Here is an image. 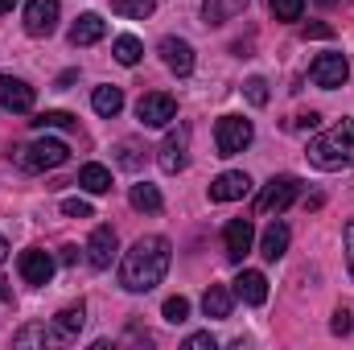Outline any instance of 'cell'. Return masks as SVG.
Instances as JSON below:
<instances>
[{"instance_id":"1","label":"cell","mask_w":354,"mask_h":350,"mask_svg":"<svg viewBox=\"0 0 354 350\" xmlns=\"http://www.w3.org/2000/svg\"><path fill=\"white\" fill-rule=\"evenodd\" d=\"M169 260H174V248H169L165 235H145V239H136V243L124 252V260H120V288H128V293H149V288H157V284L165 280V272H169Z\"/></svg>"},{"instance_id":"2","label":"cell","mask_w":354,"mask_h":350,"mask_svg":"<svg viewBox=\"0 0 354 350\" xmlns=\"http://www.w3.org/2000/svg\"><path fill=\"white\" fill-rule=\"evenodd\" d=\"M309 161L326 174H338V169H351L354 165V120H338L326 136H317L309 145Z\"/></svg>"},{"instance_id":"3","label":"cell","mask_w":354,"mask_h":350,"mask_svg":"<svg viewBox=\"0 0 354 350\" xmlns=\"http://www.w3.org/2000/svg\"><path fill=\"white\" fill-rule=\"evenodd\" d=\"M66 157H71L66 140H54V136H41V140H33V145L17 149V165H21V169H29V174H41V169H58Z\"/></svg>"},{"instance_id":"4","label":"cell","mask_w":354,"mask_h":350,"mask_svg":"<svg viewBox=\"0 0 354 350\" xmlns=\"http://www.w3.org/2000/svg\"><path fill=\"white\" fill-rule=\"evenodd\" d=\"M252 136H256V128L243 116H223L214 124V149H218V157H239L252 145Z\"/></svg>"},{"instance_id":"5","label":"cell","mask_w":354,"mask_h":350,"mask_svg":"<svg viewBox=\"0 0 354 350\" xmlns=\"http://www.w3.org/2000/svg\"><path fill=\"white\" fill-rule=\"evenodd\" d=\"M136 120H140L145 128H169V124L177 120L174 95H165V91H149V95H140V103H136Z\"/></svg>"},{"instance_id":"6","label":"cell","mask_w":354,"mask_h":350,"mask_svg":"<svg viewBox=\"0 0 354 350\" xmlns=\"http://www.w3.org/2000/svg\"><path fill=\"white\" fill-rule=\"evenodd\" d=\"M346 75H351V66H346V54H338V50L317 54V58H313V66H309V79H313L322 91L342 87V83H346Z\"/></svg>"},{"instance_id":"7","label":"cell","mask_w":354,"mask_h":350,"mask_svg":"<svg viewBox=\"0 0 354 350\" xmlns=\"http://www.w3.org/2000/svg\"><path fill=\"white\" fill-rule=\"evenodd\" d=\"M297 177H272L264 185V194L256 198V214H280V210H288L292 202H297Z\"/></svg>"},{"instance_id":"8","label":"cell","mask_w":354,"mask_h":350,"mask_svg":"<svg viewBox=\"0 0 354 350\" xmlns=\"http://www.w3.org/2000/svg\"><path fill=\"white\" fill-rule=\"evenodd\" d=\"M58 17H62L58 0H29L25 4V33L29 37H50L58 29Z\"/></svg>"},{"instance_id":"9","label":"cell","mask_w":354,"mask_h":350,"mask_svg":"<svg viewBox=\"0 0 354 350\" xmlns=\"http://www.w3.org/2000/svg\"><path fill=\"white\" fill-rule=\"evenodd\" d=\"M185 161H189V128H185V124H177L174 132L165 136V145L157 149V165H161L165 174H181V169H185Z\"/></svg>"},{"instance_id":"10","label":"cell","mask_w":354,"mask_h":350,"mask_svg":"<svg viewBox=\"0 0 354 350\" xmlns=\"http://www.w3.org/2000/svg\"><path fill=\"white\" fill-rule=\"evenodd\" d=\"M17 268H21V280H25V284H37V288H41V284H50V280H54V268H58V264H54L50 252L29 248V252H21Z\"/></svg>"},{"instance_id":"11","label":"cell","mask_w":354,"mask_h":350,"mask_svg":"<svg viewBox=\"0 0 354 350\" xmlns=\"http://www.w3.org/2000/svg\"><path fill=\"white\" fill-rule=\"evenodd\" d=\"M223 243H227V260L239 264L248 252H252V243H256L252 223H248V219H231V223H227V231H223Z\"/></svg>"},{"instance_id":"12","label":"cell","mask_w":354,"mask_h":350,"mask_svg":"<svg viewBox=\"0 0 354 350\" xmlns=\"http://www.w3.org/2000/svg\"><path fill=\"white\" fill-rule=\"evenodd\" d=\"M161 58H165V66L174 71L177 79H185L194 71V46L185 37H161Z\"/></svg>"},{"instance_id":"13","label":"cell","mask_w":354,"mask_h":350,"mask_svg":"<svg viewBox=\"0 0 354 350\" xmlns=\"http://www.w3.org/2000/svg\"><path fill=\"white\" fill-rule=\"evenodd\" d=\"M248 190H252V177L231 169V174H218L210 181V202H239Z\"/></svg>"},{"instance_id":"14","label":"cell","mask_w":354,"mask_h":350,"mask_svg":"<svg viewBox=\"0 0 354 350\" xmlns=\"http://www.w3.org/2000/svg\"><path fill=\"white\" fill-rule=\"evenodd\" d=\"M0 107L4 111H29L33 107V87L17 75H4L0 79Z\"/></svg>"},{"instance_id":"15","label":"cell","mask_w":354,"mask_h":350,"mask_svg":"<svg viewBox=\"0 0 354 350\" xmlns=\"http://www.w3.org/2000/svg\"><path fill=\"white\" fill-rule=\"evenodd\" d=\"M87 260H91V268H111V260H115V231L111 227H95L91 231Z\"/></svg>"},{"instance_id":"16","label":"cell","mask_w":354,"mask_h":350,"mask_svg":"<svg viewBox=\"0 0 354 350\" xmlns=\"http://www.w3.org/2000/svg\"><path fill=\"white\" fill-rule=\"evenodd\" d=\"M235 297H239L243 305H264V301H268V280H264V272H256V268H243V272L235 276Z\"/></svg>"},{"instance_id":"17","label":"cell","mask_w":354,"mask_h":350,"mask_svg":"<svg viewBox=\"0 0 354 350\" xmlns=\"http://www.w3.org/2000/svg\"><path fill=\"white\" fill-rule=\"evenodd\" d=\"M231 309H235V293L227 284H210L206 297H202V313L214 317V322H223V317H231Z\"/></svg>"},{"instance_id":"18","label":"cell","mask_w":354,"mask_h":350,"mask_svg":"<svg viewBox=\"0 0 354 350\" xmlns=\"http://www.w3.org/2000/svg\"><path fill=\"white\" fill-rule=\"evenodd\" d=\"M87 326V305L79 301V305H66L58 317H54V334H58V342H71V338H79V330Z\"/></svg>"},{"instance_id":"19","label":"cell","mask_w":354,"mask_h":350,"mask_svg":"<svg viewBox=\"0 0 354 350\" xmlns=\"http://www.w3.org/2000/svg\"><path fill=\"white\" fill-rule=\"evenodd\" d=\"M103 33H107V21H103L99 12H83V17L71 25V46H95Z\"/></svg>"},{"instance_id":"20","label":"cell","mask_w":354,"mask_h":350,"mask_svg":"<svg viewBox=\"0 0 354 350\" xmlns=\"http://www.w3.org/2000/svg\"><path fill=\"white\" fill-rule=\"evenodd\" d=\"M128 202H132V210H145V214H157L165 202H161V190L157 185H149V181H136L132 190H128Z\"/></svg>"},{"instance_id":"21","label":"cell","mask_w":354,"mask_h":350,"mask_svg":"<svg viewBox=\"0 0 354 350\" xmlns=\"http://www.w3.org/2000/svg\"><path fill=\"white\" fill-rule=\"evenodd\" d=\"M243 8H248V0H202L206 25H223V21H231V17H239Z\"/></svg>"},{"instance_id":"22","label":"cell","mask_w":354,"mask_h":350,"mask_svg":"<svg viewBox=\"0 0 354 350\" xmlns=\"http://www.w3.org/2000/svg\"><path fill=\"white\" fill-rule=\"evenodd\" d=\"M284 252H288V227L284 223H272L264 231V239H260V256L264 260H280Z\"/></svg>"},{"instance_id":"23","label":"cell","mask_w":354,"mask_h":350,"mask_svg":"<svg viewBox=\"0 0 354 350\" xmlns=\"http://www.w3.org/2000/svg\"><path fill=\"white\" fill-rule=\"evenodd\" d=\"M91 107L99 111V116H120L124 111V91L120 87H95V95H91Z\"/></svg>"},{"instance_id":"24","label":"cell","mask_w":354,"mask_h":350,"mask_svg":"<svg viewBox=\"0 0 354 350\" xmlns=\"http://www.w3.org/2000/svg\"><path fill=\"white\" fill-rule=\"evenodd\" d=\"M79 185H83L87 194H107V190H111V169L91 161V165H83V169H79Z\"/></svg>"},{"instance_id":"25","label":"cell","mask_w":354,"mask_h":350,"mask_svg":"<svg viewBox=\"0 0 354 350\" xmlns=\"http://www.w3.org/2000/svg\"><path fill=\"white\" fill-rule=\"evenodd\" d=\"M111 54H115V62H120V66H136V62H140V54H145V46H140V37L120 33V37L111 42Z\"/></svg>"},{"instance_id":"26","label":"cell","mask_w":354,"mask_h":350,"mask_svg":"<svg viewBox=\"0 0 354 350\" xmlns=\"http://www.w3.org/2000/svg\"><path fill=\"white\" fill-rule=\"evenodd\" d=\"M12 342L17 347H33V342H58V334H54V326H25V330H17L12 334Z\"/></svg>"},{"instance_id":"27","label":"cell","mask_w":354,"mask_h":350,"mask_svg":"<svg viewBox=\"0 0 354 350\" xmlns=\"http://www.w3.org/2000/svg\"><path fill=\"white\" fill-rule=\"evenodd\" d=\"M111 8L120 12V17H132V21H145L153 8H157V0H111Z\"/></svg>"},{"instance_id":"28","label":"cell","mask_w":354,"mask_h":350,"mask_svg":"<svg viewBox=\"0 0 354 350\" xmlns=\"http://www.w3.org/2000/svg\"><path fill=\"white\" fill-rule=\"evenodd\" d=\"M29 124H33L37 132H46V128H71L75 116H71V111H41V116H33Z\"/></svg>"},{"instance_id":"29","label":"cell","mask_w":354,"mask_h":350,"mask_svg":"<svg viewBox=\"0 0 354 350\" xmlns=\"http://www.w3.org/2000/svg\"><path fill=\"white\" fill-rule=\"evenodd\" d=\"M268 8H272V17H276V21H301L305 0H268Z\"/></svg>"},{"instance_id":"30","label":"cell","mask_w":354,"mask_h":350,"mask_svg":"<svg viewBox=\"0 0 354 350\" xmlns=\"http://www.w3.org/2000/svg\"><path fill=\"white\" fill-rule=\"evenodd\" d=\"M161 313H165L169 326H181V322L189 317V301H185V297H169V301L161 305Z\"/></svg>"},{"instance_id":"31","label":"cell","mask_w":354,"mask_h":350,"mask_svg":"<svg viewBox=\"0 0 354 350\" xmlns=\"http://www.w3.org/2000/svg\"><path fill=\"white\" fill-rule=\"evenodd\" d=\"M243 95L252 99V107H264V103H268V83L256 75V79H248V83H243Z\"/></svg>"},{"instance_id":"32","label":"cell","mask_w":354,"mask_h":350,"mask_svg":"<svg viewBox=\"0 0 354 350\" xmlns=\"http://www.w3.org/2000/svg\"><path fill=\"white\" fill-rule=\"evenodd\" d=\"M62 214H71V219H91L95 210H91L87 198H66V202H62Z\"/></svg>"},{"instance_id":"33","label":"cell","mask_w":354,"mask_h":350,"mask_svg":"<svg viewBox=\"0 0 354 350\" xmlns=\"http://www.w3.org/2000/svg\"><path fill=\"white\" fill-rule=\"evenodd\" d=\"M120 165H124V169H140V157H136V145H132V140L120 145Z\"/></svg>"},{"instance_id":"34","label":"cell","mask_w":354,"mask_h":350,"mask_svg":"<svg viewBox=\"0 0 354 350\" xmlns=\"http://www.w3.org/2000/svg\"><path fill=\"white\" fill-rule=\"evenodd\" d=\"M330 330H334L338 338H346V334H351V309H338L334 322H330Z\"/></svg>"},{"instance_id":"35","label":"cell","mask_w":354,"mask_h":350,"mask_svg":"<svg viewBox=\"0 0 354 350\" xmlns=\"http://www.w3.org/2000/svg\"><path fill=\"white\" fill-rule=\"evenodd\" d=\"M185 347H189V350H214L218 342H214V334H189V338H185Z\"/></svg>"},{"instance_id":"36","label":"cell","mask_w":354,"mask_h":350,"mask_svg":"<svg viewBox=\"0 0 354 350\" xmlns=\"http://www.w3.org/2000/svg\"><path fill=\"white\" fill-rule=\"evenodd\" d=\"M346 268H351V280H354V223H346Z\"/></svg>"},{"instance_id":"37","label":"cell","mask_w":354,"mask_h":350,"mask_svg":"<svg viewBox=\"0 0 354 350\" xmlns=\"http://www.w3.org/2000/svg\"><path fill=\"white\" fill-rule=\"evenodd\" d=\"M317 124H322V116H317V111H305V116H297V128H301V132H305V128H317Z\"/></svg>"},{"instance_id":"38","label":"cell","mask_w":354,"mask_h":350,"mask_svg":"<svg viewBox=\"0 0 354 350\" xmlns=\"http://www.w3.org/2000/svg\"><path fill=\"white\" fill-rule=\"evenodd\" d=\"M330 33H334L330 25H309V29H305V37H330Z\"/></svg>"},{"instance_id":"39","label":"cell","mask_w":354,"mask_h":350,"mask_svg":"<svg viewBox=\"0 0 354 350\" xmlns=\"http://www.w3.org/2000/svg\"><path fill=\"white\" fill-rule=\"evenodd\" d=\"M12 4H17V0H0V12H12Z\"/></svg>"},{"instance_id":"40","label":"cell","mask_w":354,"mask_h":350,"mask_svg":"<svg viewBox=\"0 0 354 350\" xmlns=\"http://www.w3.org/2000/svg\"><path fill=\"white\" fill-rule=\"evenodd\" d=\"M4 256H8V243H4V235H0V264H4Z\"/></svg>"},{"instance_id":"41","label":"cell","mask_w":354,"mask_h":350,"mask_svg":"<svg viewBox=\"0 0 354 350\" xmlns=\"http://www.w3.org/2000/svg\"><path fill=\"white\" fill-rule=\"evenodd\" d=\"M317 4H338V0H317Z\"/></svg>"}]
</instances>
